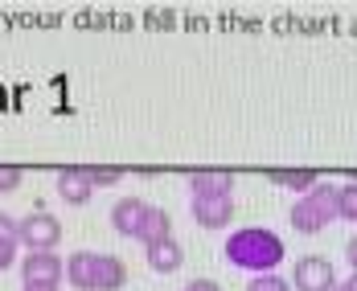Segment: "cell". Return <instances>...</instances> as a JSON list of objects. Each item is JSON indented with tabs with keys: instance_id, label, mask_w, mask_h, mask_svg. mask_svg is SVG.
<instances>
[{
	"instance_id": "2",
	"label": "cell",
	"mask_w": 357,
	"mask_h": 291,
	"mask_svg": "<svg viewBox=\"0 0 357 291\" xmlns=\"http://www.w3.org/2000/svg\"><path fill=\"white\" fill-rule=\"evenodd\" d=\"M287 221L296 234H321L324 226L341 221V184L321 181L312 193L296 197V205L287 210Z\"/></svg>"
},
{
	"instance_id": "10",
	"label": "cell",
	"mask_w": 357,
	"mask_h": 291,
	"mask_svg": "<svg viewBox=\"0 0 357 291\" xmlns=\"http://www.w3.org/2000/svg\"><path fill=\"white\" fill-rule=\"evenodd\" d=\"M95 262H99V251H74L66 258V283L78 291H95Z\"/></svg>"
},
{
	"instance_id": "20",
	"label": "cell",
	"mask_w": 357,
	"mask_h": 291,
	"mask_svg": "<svg viewBox=\"0 0 357 291\" xmlns=\"http://www.w3.org/2000/svg\"><path fill=\"white\" fill-rule=\"evenodd\" d=\"M181 291H222V283H214V279H189Z\"/></svg>"
},
{
	"instance_id": "19",
	"label": "cell",
	"mask_w": 357,
	"mask_h": 291,
	"mask_svg": "<svg viewBox=\"0 0 357 291\" xmlns=\"http://www.w3.org/2000/svg\"><path fill=\"white\" fill-rule=\"evenodd\" d=\"M13 189H21V168L0 164V193H13Z\"/></svg>"
},
{
	"instance_id": "3",
	"label": "cell",
	"mask_w": 357,
	"mask_h": 291,
	"mask_svg": "<svg viewBox=\"0 0 357 291\" xmlns=\"http://www.w3.org/2000/svg\"><path fill=\"white\" fill-rule=\"evenodd\" d=\"M62 242V221L45 210H33L21 218V246L25 251H58Z\"/></svg>"
},
{
	"instance_id": "6",
	"label": "cell",
	"mask_w": 357,
	"mask_h": 291,
	"mask_svg": "<svg viewBox=\"0 0 357 291\" xmlns=\"http://www.w3.org/2000/svg\"><path fill=\"white\" fill-rule=\"evenodd\" d=\"M148 210H152V205L140 201V197H119V201L111 205V230L123 234V238H136V242H140V230H144Z\"/></svg>"
},
{
	"instance_id": "7",
	"label": "cell",
	"mask_w": 357,
	"mask_h": 291,
	"mask_svg": "<svg viewBox=\"0 0 357 291\" xmlns=\"http://www.w3.org/2000/svg\"><path fill=\"white\" fill-rule=\"evenodd\" d=\"M189 214L202 230H226L234 218V197H193Z\"/></svg>"
},
{
	"instance_id": "22",
	"label": "cell",
	"mask_w": 357,
	"mask_h": 291,
	"mask_svg": "<svg viewBox=\"0 0 357 291\" xmlns=\"http://www.w3.org/2000/svg\"><path fill=\"white\" fill-rule=\"evenodd\" d=\"M21 291H62L58 283H21Z\"/></svg>"
},
{
	"instance_id": "16",
	"label": "cell",
	"mask_w": 357,
	"mask_h": 291,
	"mask_svg": "<svg viewBox=\"0 0 357 291\" xmlns=\"http://www.w3.org/2000/svg\"><path fill=\"white\" fill-rule=\"evenodd\" d=\"M91 181H95V189H111V184L123 181V173L111 164H91Z\"/></svg>"
},
{
	"instance_id": "23",
	"label": "cell",
	"mask_w": 357,
	"mask_h": 291,
	"mask_svg": "<svg viewBox=\"0 0 357 291\" xmlns=\"http://www.w3.org/2000/svg\"><path fill=\"white\" fill-rule=\"evenodd\" d=\"M345 283H349V288L357 291V271H349V279H345Z\"/></svg>"
},
{
	"instance_id": "4",
	"label": "cell",
	"mask_w": 357,
	"mask_h": 291,
	"mask_svg": "<svg viewBox=\"0 0 357 291\" xmlns=\"http://www.w3.org/2000/svg\"><path fill=\"white\" fill-rule=\"evenodd\" d=\"M337 288V271L321 255H304L291 267V291H333Z\"/></svg>"
},
{
	"instance_id": "13",
	"label": "cell",
	"mask_w": 357,
	"mask_h": 291,
	"mask_svg": "<svg viewBox=\"0 0 357 291\" xmlns=\"http://www.w3.org/2000/svg\"><path fill=\"white\" fill-rule=\"evenodd\" d=\"M128 283V267L119 255H103L99 251V262H95V291H119Z\"/></svg>"
},
{
	"instance_id": "17",
	"label": "cell",
	"mask_w": 357,
	"mask_h": 291,
	"mask_svg": "<svg viewBox=\"0 0 357 291\" xmlns=\"http://www.w3.org/2000/svg\"><path fill=\"white\" fill-rule=\"evenodd\" d=\"M341 221H357V181L341 184Z\"/></svg>"
},
{
	"instance_id": "18",
	"label": "cell",
	"mask_w": 357,
	"mask_h": 291,
	"mask_svg": "<svg viewBox=\"0 0 357 291\" xmlns=\"http://www.w3.org/2000/svg\"><path fill=\"white\" fill-rule=\"evenodd\" d=\"M247 291H291V283H287L284 275H255Z\"/></svg>"
},
{
	"instance_id": "24",
	"label": "cell",
	"mask_w": 357,
	"mask_h": 291,
	"mask_svg": "<svg viewBox=\"0 0 357 291\" xmlns=\"http://www.w3.org/2000/svg\"><path fill=\"white\" fill-rule=\"evenodd\" d=\"M333 291H354V288H349V283H337V288H333Z\"/></svg>"
},
{
	"instance_id": "8",
	"label": "cell",
	"mask_w": 357,
	"mask_h": 291,
	"mask_svg": "<svg viewBox=\"0 0 357 291\" xmlns=\"http://www.w3.org/2000/svg\"><path fill=\"white\" fill-rule=\"evenodd\" d=\"M193 197H234V177L226 168H193L189 173V201Z\"/></svg>"
},
{
	"instance_id": "1",
	"label": "cell",
	"mask_w": 357,
	"mask_h": 291,
	"mask_svg": "<svg viewBox=\"0 0 357 291\" xmlns=\"http://www.w3.org/2000/svg\"><path fill=\"white\" fill-rule=\"evenodd\" d=\"M222 255L230 267H238V271H250V275H275V267L284 262V238L275 234V230H267V226H243V230H234L230 238H226V246H222Z\"/></svg>"
},
{
	"instance_id": "15",
	"label": "cell",
	"mask_w": 357,
	"mask_h": 291,
	"mask_svg": "<svg viewBox=\"0 0 357 291\" xmlns=\"http://www.w3.org/2000/svg\"><path fill=\"white\" fill-rule=\"evenodd\" d=\"M165 238H173V218H169V210L152 205V210H148V218H144L140 242H144V246H156V242H165Z\"/></svg>"
},
{
	"instance_id": "11",
	"label": "cell",
	"mask_w": 357,
	"mask_h": 291,
	"mask_svg": "<svg viewBox=\"0 0 357 291\" xmlns=\"http://www.w3.org/2000/svg\"><path fill=\"white\" fill-rule=\"evenodd\" d=\"M17 258H21V218L0 210V271L17 267Z\"/></svg>"
},
{
	"instance_id": "9",
	"label": "cell",
	"mask_w": 357,
	"mask_h": 291,
	"mask_svg": "<svg viewBox=\"0 0 357 291\" xmlns=\"http://www.w3.org/2000/svg\"><path fill=\"white\" fill-rule=\"evenodd\" d=\"M58 197L66 205H86L95 197V181H91V168H62L58 173Z\"/></svg>"
},
{
	"instance_id": "5",
	"label": "cell",
	"mask_w": 357,
	"mask_h": 291,
	"mask_svg": "<svg viewBox=\"0 0 357 291\" xmlns=\"http://www.w3.org/2000/svg\"><path fill=\"white\" fill-rule=\"evenodd\" d=\"M66 279V262L54 251H29L21 258V283H62Z\"/></svg>"
},
{
	"instance_id": "14",
	"label": "cell",
	"mask_w": 357,
	"mask_h": 291,
	"mask_svg": "<svg viewBox=\"0 0 357 291\" xmlns=\"http://www.w3.org/2000/svg\"><path fill=\"white\" fill-rule=\"evenodd\" d=\"M267 181L275 184V189H291V193H312L317 184H321V177L312 173V168H271L267 173Z\"/></svg>"
},
{
	"instance_id": "12",
	"label": "cell",
	"mask_w": 357,
	"mask_h": 291,
	"mask_svg": "<svg viewBox=\"0 0 357 291\" xmlns=\"http://www.w3.org/2000/svg\"><path fill=\"white\" fill-rule=\"evenodd\" d=\"M144 251H148V267L156 275H173V271H181V262H185V251H181L177 238H165V242L144 246Z\"/></svg>"
},
{
	"instance_id": "21",
	"label": "cell",
	"mask_w": 357,
	"mask_h": 291,
	"mask_svg": "<svg viewBox=\"0 0 357 291\" xmlns=\"http://www.w3.org/2000/svg\"><path fill=\"white\" fill-rule=\"evenodd\" d=\"M345 262H349V271H357V234L345 242Z\"/></svg>"
}]
</instances>
